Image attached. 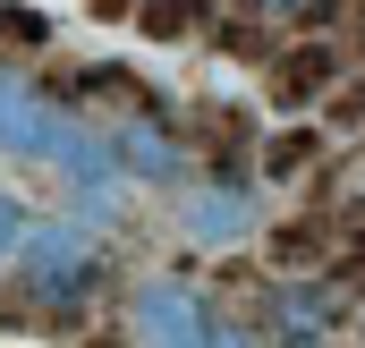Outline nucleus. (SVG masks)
<instances>
[{
	"mask_svg": "<svg viewBox=\"0 0 365 348\" xmlns=\"http://www.w3.org/2000/svg\"><path fill=\"white\" fill-rule=\"evenodd\" d=\"M102 280H110V255H102V238H93L86 221H34V230H26V247H17V289H26L34 314L77 323L93 297H102Z\"/></svg>",
	"mask_w": 365,
	"mask_h": 348,
	"instance_id": "obj_1",
	"label": "nucleus"
},
{
	"mask_svg": "<svg viewBox=\"0 0 365 348\" xmlns=\"http://www.w3.org/2000/svg\"><path fill=\"white\" fill-rule=\"evenodd\" d=\"M119 332L145 348H212V340H238L230 323H221V306L179 280V272H162V280H136L128 289V306H119Z\"/></svg>",
	"mask_w": 365,
	"mask_h": 348,
	"instance_id": "obj_2",
	"label": "nucleus"
},
{
	"mask_svg": "<svg viewBox=\"0 0 365 348\" xmlns=\"http://www.w3.org/2000/svg\"><path fill=\"white\" fill-rule=\"evenodd\" d=\"M179 230L195 247H247L255 238V187L238 170H212L195 187H179Z\"/></svg>",
	"mask_w": 365,
	"mask_h": 348,
	"instance_id": "obj_3",
	"label": "nucleus"
},
{
	"mask_svg": "<svg viewBox=\"0 0 365 348\" xmlns=\"http://www.w3.org/2000/svg\"><path fill=\"white\" fill-rule=\"evenodd\" d=\"M110 153H119V170L145 178V187H187V136L170 128V111H128L119 128H110Z\"/></svg>",
	"mask_w": 365,
	"mask_h": 348,
	"instance_id": "obj_4",
	"label": "nucleus"
},
{
	"mask_svg": "<svg viewBox=\"0 0 365 348\" xmlns=\"http://www.w3.org/2000/svg\"><path fill=\"white\" fill-rule=\"evenodd\" d=\"M60 128H68V102H60V93L26 86L17 68H0V153H17V162H51Z\"/></svg>",
	"mask_w": 365,
	"mask_h": 348,
	"instance_id": "obj_5",
	"label": "nucleus"
},
{
	"mask_svg": "<svg viewBox=\"0 0 365 348\" xmlns=\"http://www.w3.org/2000/svg\"><path fill=\"white\" fill-rule=\"evenodd\" d=\"M264 306H272V340H331L340 332V314H349V289L331 280V272H306V280H280L264 289Z\"/></svg>",
	"mask_w": 365,
	"mask_h": 348,
	"instance_id": "obj_6",
	"label": "nucleus"
},
{
	"mask_svg": "<svg viewBox=\"0 0 365 348\" xmlns=\"http://www.w3.org/2000/svg\"><path fill=\"white\" fill-rule=\"evenodd\" d=\"M349 77V51L340 43H280L264 60V86H272L280 111H323V93Z\"/></svg>",
	"mask_w": 365,
	"mask_h": 348,
	"instance_id": "obj_7",
	"label": "nucleus"
},
{
	"mask_svg": "<svg viewBox=\"0 0 365 348\" xmlns=\"http://www.w3.org/2000/svg\"><path fill=\"white\" fill-rule=\"evenodd\" d=\"M272 263H289V272H331V255H340V221H289V230H272V247H264Z\"/></svg>",
	"mask_w": 365,
	"mask_h": 348,
	"instance_id": "obj_8",
	"label": "nucleus"
},
{
	"mask_svg": "<svg viewBox=\"0 0 365 348\" xmlns=\"http://www.w3.org/2000/svg\"><path fill=\"white\" fill-rule=\"evenodd\" d=\"M136 34L145 43H195V34H212V0H136Z\"/></svg>",
	"mask_w": 365,
	"mask_h": 348,
	"instance_id": "obj_9",
	"label": "nucleus"
},
{
	"mask_svg": "<svg viewBox=\"0 0 365 348\" xmlns=\"http://www.w3.org/2000/svg\"><path fill=\"white\" fill-rule=\"evenodd\" d=\"M323 136H331V128H289V136H272V145H264V178H297L323 153Z\"/></svg>",
	"mask_w": 365,
	"mask_h": 348,
	"instance_id": "obj_10",
	"label": "nucleus"
},
{
	"mask_svg": "<svg viewBox=\"0 0 365 348\" xmlns=\"http://www.w3.org/2000/svg\"><path fill=\"white\" fill-rule=\"evenodd\" d=\"M0 43H26V51H34V43H51V17H43V9H17V0H0Z\"/></svg>",
	"mask_w": 365,
	"mask_h": 348,
	"instance_id": "obj_11",
	"label": "nucleus"
},
{
	"mask_svg": "<svg viewBox=\"0 0 365 348\" xmlns=\"http://www.w3.org/2000/svg\"><path fill=\"white\" fill-rule=\"evenodd\" d=\"M323 128H365V77H357V86L340 77V86L323 93Z\"/></svg>",
	"mask_w": 365,
	"mask_h": 348,
	"instance_id": "obj_12",
	"label": "nucleus"
},
{
	"mask_svg": "<svg viewBox=\"0 0 365 348\" xmlns=\"http://www.w3.org/2000/svg\"><path fill=\"white\" fill-rule=\"evenodd\" d=\"M26 230H34V221H26V204H17V195L0 187V263H17V247H26Z\"/></svg>",
	"mask_w": 365,
	"mask_h": 348,
	"instance_id": "obj_13",
	"label": "nucleus"
},
{
	"mask_svg": "<svg viewBox=\"0 0 365 348\" xmlns=\"http://www.w3.org/2000/svg\"><path fill=\"white\" fill-rule=\"evenodd\" d=\"M93 17H136V0H93Z\"/></svg>",
	"mask_w": 365,
	"mask_h": 348,
	"instance_id": "obj_14",
	"label": "nucleus"
},
{
	"mask_svg": "<svg viewBox=\"0 0 365 348\" xmlns=\"http://www.w3.org/2000/svg\"><path fill=\"white\" fill-rule=\"evenodd\" d=\"M357 51H365V9H357Z\"/></svg>",
	"mask_w": 365,
	"mask_h": 348,
	"instance_id": "obj_15",
	"label": "nucleus"
}]
</instances>
